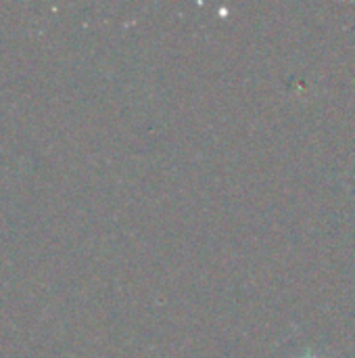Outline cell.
Segmentation results:
<instances>
[{
	"mask_svg": "<svg viewBox=\"0 0 355 358\" xmlns=\"http://www.w3.org/2000/svg\"><path fill=\"white\" fill-rule=\"evenodd\" d=\"M297 358H320L316 352H303L301 357H297Z\"/></svg>",
	"mask_w": 355,
	"mask_h": 358,
	"instance_id": "obj_1",
	"label": "cell"
}]
</instances>
